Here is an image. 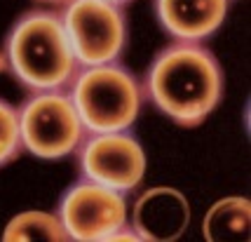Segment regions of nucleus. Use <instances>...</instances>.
Returning a JSON list of instances; mask_svg holds the SVG:
<instances>
[{
    "mask_svg": "<svg viewBox=\"0 0 251 242\" xmlns=\"http://www.w3.org/2000/svg\"><path fill=\"white\" fill-rule=\"evenodd\" d=\"M77 68L59 10L19 14L0 43V71L28 94L66 89Z\"/></svg>",
    "mask_w": 251,
    "mask_h": 242,
    "instance_id": "obj_2",
    "label": "nucleus"
},
{
    "mask_svg": "<svg viewBox=\"0 0 251 242\" xmlns=\"http://www.w3.org/2000/svg\"><path fill=\"white\" fill-rule=\"evenodd\" d=\"M80 179H87L118 193H131L146 176V151L129 132H87L75 153Z\"/></svg>",
    "mask_w": 251,
    "mask_h": 242,
    "instance_id": "obj_7",
    "label": "nucleus"
},
{
    "mask_svg": "<svg viewBox=\"0 0 251 242\" xmlns=\"http://www.w3.org/2000/svg\"><path fill=\"white\" fill-rule=\"evenodd\" d=\"M59 17L77 66L120 61L129 38L125 7L108 0H66Z\"/></svg>",
    "mask_w": 251,
    "mask_h": 242,
    "instance_id": "obj_5",
    "label": "nucleus"
},
{
    "mask_svg": "<svg viewBox=\"0 0 251 242\" xmlns=\"http://www.w3.org/2000/svg\"><path fill=\"white\" fill-rule=\"evenodd\" d=\"M141 89L160 115L178 127H200L223 101L226 76L204 43L172 40L151 59Z\"/></svg>",
    "mask_w": 251,
    "mask_h": 242,
    "instance_id": "obj_1",
    "label": "nucleus"
},
{
    "mask_svg": "<svg viewBox=\"0 0 251 242\" xmlns=\"http://www.w3.org/2000/svg\"><path fill=\"white\" fill-rule=\"evenodd\" d=\"M38 2H47V5H64L66 0H38Z\"/></svg>",
    "mask_w": 251,
    "mask_h": 242,
    "instance_id": "obj_14",
    "label": "nucleus"
},
{
    "mask_svg": "<svg viewBox=\"0 0 251 242\" xmlns=\"http://www.w3.org/2000/svg\"><path fill=\"white\" fill-rule=\"evenodd\" d=\"M251 231V202L249 198L230 195L221 198L209 207L202 221V235L209 242L249 240Z\"/></svg>",
    "mask_w": 251,
    "mask_h": 242,
    "instance_id": "obj_10",
    "label": "nucleus"
},
{
    "mask_svg": "<svg viewBox=\"0 0 251 242\" xmlns=\"http://www.w3.org/2000/svg\"><path fill=\"white\" fill-rule=\"evenodd\" d=\"M0 238L5 242H71L56 212L43 209H28L12 216Z\"/></svg>",
    "mask_w": 251,
    "mask_h": 242,
    "instance_id": "obj_11",
    "label": "nucleus"
},
{
    "mask_svg": "<svg viewBox=\"0 0 251 242\" xmlns=\"http://www.w3.org/2000/svg\"><path fill=\"white\" fill-rule=\"evenodd\" d=\"M24 153L17 106L0 99V169L14 162Z\"/></svg>",
    "mask_w": 251,
    "mask_h": 242,
    "instance_id": "obj_12",
    "label": "nucleus"
},
{
    "mask_svg": "<svg viewBox=\"0 0 251 242\" xmlns=\"http://www.w3.org/2000/svg\"><path fill=\"white\" fill-rule=\"evenodd\" d=\"M66 89L87 132H122L139 120L141 80L120 61L80 66Z\"/></svg>",
    "mask_w": 251,
    "mask_h": 242,
    "instance_id": "obj_3",
    "label": "nucleus"
},
{
    "mask_svg": "<svg viewBox=\"0 0 251 242\" xmlns=\"http://www.w3.org/2000/svg\"><path fill=\"white\" fill-rule=\"evenodd\" d=\"M230 0H153L155 19L172 40L204 43L219 31Z\"/></svg>",
    "mask_w": 251,
    "mask_h": 242,
    "instance_id": "obj_9",
    "label": "nucleus"
},
{
    "mask_svg": "<svg viewBox=\"0 0 251 242\" xmlns=\"http://www.w3.org/2000/svg\"><path fill=\"white\" fill-rule=\"evenodd\" d=\"M190 223V202L172 186L146 188L131 207L129 226L141 242H174Z\"/></svg>",
    "mask_w": 251,
    "mask_h": 242,
    "instance_id": "obj_8",
    "label": "nucleus"
},
{
    "mask_svg": "<svg viewBox=\"0 0 251 242\" xmlns=\"http://www.w3.org/2000/svg\"><path fill=\"white\" fill-rule=\"evenodd\" d=\"M24 153L40 160H61L77 151L85 125L68 89L35 92L17 106Z\"/></svg>",
    "mask_w": 251,
    "mask_h": 242,
    "instance_id": "obj_4",
    "label": "nucleus"
},
{
    "mask_svg": "<svg viewBox=\"0 0 251 242\" xmlns=\"http://www.w3.org/2000/svg\"><path fill=\"white\" fill-rule=\"evenodd\" d=\"M54 212L71 242H110L129 223L127 195L87 179L66 188Z\"/></svg>",
    "mask_w": 251,
    "mask_h": 242,
    "instance_id": "obj_6",
    "label": "nucleus"
},
{
    "mask_svg": "<svg viewBox=\"0 0 251 242\" xmlns=\"http://www.w3.org/2000/svg\"><path fill=\"white\" fill-rule=\"evenodd\" d=\"M108 2H113V5H120V7H127L129 2H134V0H108Z\"/></svg>",
    "mask_w": 251,
    "mask_h": 242,
    "instance_id": "obj_13",
    "label": "nucleus"
}]
</instances>
